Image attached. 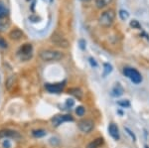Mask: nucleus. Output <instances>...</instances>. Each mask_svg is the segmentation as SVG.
Wrapping results in <instances>:
<instances>
[{
    "mask_svg": "<svg viewBox=\"0 0 149 148\" xmlns=\"http://www.w3.org/2000/svg\"><path fill=\"white\" fill-rule=\"evenodd\" d=\"M115 17H116V13L113 9L109 8L107 9L103 12L100 13V15L98 16V24H100V27L102 28H109L112 26V24L114 23Z\"/></svg>",
    "mask_w": 149,
    "mask_h": 148,
    "instance_id": "f257e3e1",
    "label": "nucleus"
},
{
    "mask_svg": "<svg viewBox=\"0 0 149 148\" xmlns=\"http://www.w3.org/2000/svg\"><path fill=\"white\" fill-rule=\"evenodd\" d=\"M40 58L44 62H57L64 58V54L57 50H42L39 53Z\"/></svg>",
    "mask_w": 149,
    "mask_h": 148,
    "instance_id": "f03ea898",
    "label": "nucleus"
},
{
    "mask_svg": "<svg viewBox=\"0 0 149 148\" xmlns=\"http://www.w3.org/2000/svg\"><path fill=\"white\" fill-rule=\"evenodd\" d=\"M122 73H123V75L125 76L127 79H129V80H130L133 83H135V85H139L143 80L141 74L134 68L125 67V68H123Z\"/></svg>",
    "mask_w": 149,
    "mask_h": 148,
    "instance_id": "7ed1b4c3",
    "label": "nucleus"
},
{
    "mask_svg": "<svg viewBox=\"0 0 149 148\" xmlns=\"http://www.w3.org/2000/svg\"><path fill=\"white\" fill-rule=\"evenodd\" d=\"M17 56L19 57V59L21 61H29L30 59H32L33 57V46L32 44H29V43H26V44L22 45L20 48H19L18 52H17Z\"/></svg>",
    "mask_w": 149,
    "mask_h": 148,
    "instance_id": "20e7f679",
    "label": "nucleus"
},
{
    "mask_svg": "<svg viewBox=\"0 0 149 148\" xmlns=\"http://www.w3.org/2000/svg\"><path fill=\"white\" fill-rule=\"evenodd\" d=\"M51 42L53 44L56 45V46L60 47V48H64V49L70 47V42L64 37L63 35L60 34L59 32L53 33L51 36Z\"/></svg>",
    "mask_w": 149,
    "mask_h": 148,
    "instance_id": "39448f33",
    "label": "nucleus"
},
{
    "mask_svg": "<svg viewBox=\"0 0 149 148\" xmlns=\"http://www.w3.org/2000/svg\"><path fill=\"white\" fill-rule=\"evenodd\" d=\"M73 120L74 118L72 115H69V114H58V115H55L52 118V123L55 127H58V126L63 124L64 122H68V121H73Z\"/></svg>",
    "mask_w": 149,
    "mask_h": 148,
    "instance_id": "423d86ee",
    "label": "nucleus"
},
{
    "mask_svg": "<svg viewBox=\"0 0 149 148\" xmlns=\"http://www.w3.org/2000/svg\"><path fill=\"white\" fill-rule=\"evenodd\" d=\"M79 129L84 133H90L95 127V122L92 119H83L78 123Z\"/></svg>",
    "mask_w": 149,
    "mask_h": 148,
    "instance_id": "0eeeda50",
    "label": "nucleus"
},
{
    "mask_svg": "<svg viewBox=\"0 0 149 148\" xmlns=\"http://www.w3.org/2000/svg\"><path fill=\"white\" fill-rule=\"evenodd\" d=\"M65 82L63 83H46L45 85V89L51 94H60L63 92L65 88Z\"/></svg>",
    "mask_w": 149,
    "mask_h": 148,
    "instance_id": "6e6552de",
    "label": "nucleus"
},
{
    "mask_svg": "<svg viewBox=\"0 0 149 148\" xmlns=\"http://www.w3.org/2000/svg\"><path fill=\"white\" fill-rule=\"evenodd\" d=\"M3 138H20V134L16 131L4 129L0 131V139H3Z\"/></svg>",
    "mask_w": 149,
    "mask_h": 148,
    "instance_id": "1a4fd4ad",
    "label": "nucleus"
},
{
    "mask_svg": "<svg viewBox=\"0 0 149 148\" xmlns=\"http://www.w3.org/2000/svg\"><path fill=\"white\" fill-rule=\"evenodd\" d=\"M107 129H109V133L110 136L113 138L114 140L118 141L119 138H120V135H119V130H118V127L116 126V124H114V123H109Z\"/></svg>",
    "mask_w": 149,
    "mask_h": 148,
    "instance_id": "9d476101",
    "label": "nucleus"
},
{
    "mask_svg": "<svg viewBox=\"0 0 149 148\" xmlns=\"http://www.w3.org/2000/svg\"><path fill=\"white\" fill-rule=\"evenodd\" d=\"M23 36H24L23 31H21L20 29H17V28H16V29H13L10 33H9V37H10L12 40H16V41L22 39Z\"/></svg>",
    "mask_w": 149,
    "mask_h": 148,
    "instance_id": "9b49d317",
    "label": "nucleus"
},
{
    "mask_svg": "<svg viewBox=\"0 0 149 148\" xmlns=\"http://www.w3.org/2000/svg\"><path fill=\"white\" fill-rule=\"evenodd\" d=\"M112 1L113 0H95V3L97 9H103L109 6L112 3Z\"/></svg>",
    "mask_w": 149,
    "mask_h": 148,
    "instance_id": "f8f14e48",
    "label": "nucleus"
},
{
    "mask_svg": "<svg viewBox=\"0 0 149 148\" xmlns=\"http://www.w3.org/2000/svg\"><path fill=\"white\" fill-rule=\"evenodd\" d=\"M102 144H103V138L98 137V138H95V140H93L92 142L88 143L86 148H100Z\"/></svg>",
    "mask_w": 149,
    "mask_h": 148,
    "instance_id": "ddd939ff",
    "label": "nucleus"
},
{
    "mask_svg": "<svg viewBox=\"0 0 149 148\" xmlns=\"http://www.w3.org/2000/svg\"><path fill=\"white\" fill-rule=\"evenodd\" d=\"M111 94L116 97H120V95L123 94V88H122L119 83H116L113 87V89L111 90Z\"/></svg>",
    "mask_w": 149,
    "mask_h": 148,
    "instance_id": "4468645a",
    "label": "nucleus"
},
{
    "mask_svg": "<svg viewBox=\"0 0 149 148\" xmlns=\"http://www.w3.org/2000/svg\"><path fill=\"white\" fill-rule=\"evenodd\" d=\"M68 92L78 99H81V97H83V92L78 88H72L68 90Z\"/></svg>",
    "mask_w": 149,
    "mask_h": 148,
    "instance_id": "2eb2a0df",
    "label": "nucleus"
},
{
    "mask_svg": "<svg viewBox=\"0 0 149 148\" xmlns=\"http://www.w3.org/2000/svg\"><path fill=\"white\" fill-rule=\"evenodd\" d=\"M10 27V21L9 20H5L4 18L0 19V31H6L8 28Z\"/></svg>",
    "mask_w": 149,
    "mask_h": 148,
    "instance_id": "dca6fc26",
    "label": "nucleus"
},
{
    "mask_svg": "<svg viewBox=\"0 0 149 148\" xmlns=\"http://www.w3.org/2000/svg\"><path fill=\"white\" fill-rule=\"evenodd\" d=\"M47 134V131L44 129H35L32 131V135L34 137L40 138V137H44Z\"/></svg>",
    "mask_w": 149,
    "mask_h": 148,
    "instance_id": "f3484780",
    "label": "nucleus"
},
{
    "mask_svg": "<svg viewBox=\"0 0 149 148\" xmlns=\"http://www.w3.org/2000/svg\"><path fill=\"white\" fill-rule=\"evenodd\" d=\"M14 83H15V77L14 76H10L6 81V89L8 90H11L12 88L14 87Z\"/></svg>",
    "mask_w": 149,
    "mask_h": 148,
    "instance_id": "a211bd4d",
    "label": "nucleus"
},
{
    "mask_svg": "<svg viewBox=\"0 0 149 148\" xmlns=\"http://www.w3.org/2000/svg\"><path fill=\"white\" fill-rule=\"evenodd\" d=\"M7 14H8V10H7V8L5 7L2 2H0V19L2 18H5L7 16Z\"/></svg>",
    "mask_w": 149,
    "mask_h": 148,
    "instance_id": "6ab92c4d",
    "label": "nucleus"
},
{
    "mask_svg": "<svg viewBox=\"0 0 149 148\" xmlns=\"http://www.w3.org/2000/svg\"><path fill=\"white\" fill-rule=\"evenodd\" d=\"M118 15L121 20H123V21H125L126 19H128V17H129V13L126 10H124V9H120V10H119Z\"/></svg>",
    "mask_w": 149,
    "mask_h": 148,
    "instance_id": "aec40b11",
    "label": "nucleus"
},
{
    "mask_svg": "<svg viewBox=\"0 0 149 148\" xmlns=\"http://www.w3.org/2000/svg\"><path fill=\"white\" fill-rule=\"evenodd\" d=\"M112 72V66L109 63L104 64V73H103V76H107L109 75L110 73Z\"/></svg>",
    "mask_w": 149,
    "mask_h": 148,
    "instance_id": "412c9836",
    "label": "nucleus"
},
{
    "mask_svg": "<svg viewBox=\"0 0 149 148\" xmlns=\"http://www.w3.org/2000/svg\"><path fill=\"white\" fill-rule=\"evenodd\" d=\"M129 25H130V27L133 28V29H141V25L137 20H131Z\"/></svg>",
    "mask_w": 149,
    "mask_h": 148,
    "instance_id": "4be33fe9",
    "label": "nucleus"
},
{
    "mask_svg": "<svg viewBox=\"0 0 149 148\" xmlns=\"http://www.w3.org/2000/svg\"><path fill=\"white\" fill-rule=\"evenodd\" d=\"M85 113H86V109L83 106H79L76 108V113L78 114L79 116H83L84 114H85Z\"/></svg>",
    "mask_w": 149,
    "mask_h": 148,
    "instance_id": "5701e85b",
    "label": "nucleus"
},
{
    "mask_svg": "<svg viewBox=\"0 0 149 148\" xmlns=\"http://www.w3.org/2000/svg\"><path fill=\"white\" fill-rule=\"evenodd\" d=\"M117 104L122 106V107H129L130 106V102L127 101V99H122V101H117Z\"/></svg>",
    "mask_w": 149,
    "mask_h": 148,
    "instance_id": "b1692460",
    "label": "nucleus"
},
{
    "mask_svg": "<svg viewBox=\"0 0 149 148\" xmlns=\"http://www.w3.org/2000/svg\"><path fill=\"white\" fill-rule=\"evenodd\" d=\"M124 130L126 131L127 133H128L129 135H130V137L132 138V140H133V141H136V136H135V134H134L133 132H132V131L129 129L128 127H124Z\"/></svg>",
    "mask_w": 149,
    "mask_h": 148,
    "instance_id": "393cba45",
    "label": "nucleus"
},
{
    "mask_svg": "<svg viewBox=\"0 0 149 148\" xmlns=\"http://www.w3.org/2000/svg\"><path fill=\"white\" fill-rule=\"evenodd\" d=\"M0 47H1V48H7V47H8L7 42L2 37H0Z\"/></svg>",
    "mask_w": 149,
    "mask_h": 148,
    "instance_id": "a878e982",
    "label": "nucleus"
},
{
    "mask_svg": "<svg viewBox=\"0 0 149 148\" xmlns=\"http://www.w3.org/2000/svg\"><path fill=\"white\" fill-rule=\"evenodd\" d=\"M3 147L4 148H10L11 147V143L9 140H5V141L3 142Z\"/></svg>",
    "mask_w": 149,
    "mask_h": 148,
    "instance_id": "bb28decb",
    "label": "nucleus"
},
{
    "mask_svg": "<svg viewBox=\"0 0 149 148\" xmlns=\"http://www.w3.org/2000/svg\"><path fill=\"white\" fill-rule=\"evenodd\" d=\"M74 104V101H73V99H67V106H68L71 107V106H73Z\"/></svg>",
    "mask_w": 149,
    "mask_h": 148,
    "instance_id": "cd10ccee",
    "label": "nucleus"
},
{
    "mask_svg": "<svg viewBox=\"0 0 149 148\" xmlns=\"http://www.w3.org/2000/svg\"><path fill=\"white\" fill-rule=\"evenodd\" d=\"M90 62H91V64H92V66H93H93H95V67H97V64L95 63V60H93V58H91V59H90Z\"/></svg>",
    "mask_w": 149,
    "mask_h": 148,
    "instance_id": "c85d7f7f",
    "label": "nucleus"
},
{
    "mask_svg": "<svg viewBox=\"0 0 149 148\" xmlns=\"http://www.w3.org/2000/svg\"><path fill=\"white\" fill-rule=\"evenodd\" d=\"M81 1H83V2H90V1H92V0H81Z\"/></svg>",
    "mask_w": 149,
    "mask_h": 148,
    "instance_id": "c756f323",
    "label": "nucleus"
},
{
    "mask_svg": "<svg viewBox=\"0 0 149 148\" xmlns=\"http://www.w3.org/2000/svg\"><path fill=\"white\" fill-rule=\"evenodd\" d=\"M144 148H149V146H148V145H145V146H144Z\"/></svg>",
    "mask_w": 149,
    "mask_h": 148,
    "instance_id": "7c9ffc66",
    "label": "nucleus"
},
{
    "mask_svg": "<svg viewBox=\"0 0 149 148\" xmlns=\"http://www.w3.org/2000/svg\"><path fill=\"white\" fill-rule=\"evenodd\" d=\"M50 1H53V0H50Z\"/></svg>",
    "mask_w": 149,
    "mask_h": 148,
    "instance_id": "2f4dec72",
    "label": "nucleus"
}]
</instances>
